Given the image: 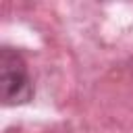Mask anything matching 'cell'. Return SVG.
Returning a JSON list of instances; mask_svg holds the SVG:
<instances>
[{
  "instance_id": "6da1fadb",
  "label": "cell",
  "mask_w": 133,
  "mask_h": 133,
  "mask_svg": "<svg viewBox=\"0 0 133 133\" xmlns=\"http://www.w3.org/2000/svg\"><path fill=\"white\" fill-rule=\"evenodd\" d=\"M0 98L4 106L25 104L33 98V83L27 62L8 46L0 50Z\"/></svg>"
}]
</instances>
